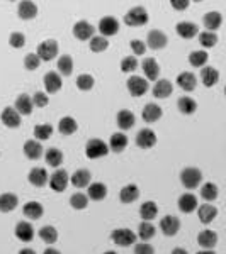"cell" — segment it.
<instances>
[{"mask_svg":"<svg viewBox=\"0 0 226 254\" xmlns=\"http://www.w3.org/2000/svg\"><path fill=\"white\" fill-rule=\"evenodd\" d=\"M180 181L185 188L194 190L201 185L202 181V173L199 168H194V166H189V168H184L180 171Z\"/></svg>","mask_w":226,"mask_h":254,"instance_id":"obj_1","label":"cell"},{"mask_svg":"<svg viewBox=\"0 0 226 254\" xmlns=\"http://www.w3.org/2000/svg\"><path fill=\"white\" fill-rule=\"evenodd\" d=\"M148 19H150V15L145 7H133V9H129L124 15V22L128 24L129 27L145 26V24L148 22Z\"/></svg>","mask_w":226,"mask_h":254,"instance_id":"obj_2","label":"cell"},{"mask_svg":"<svg viewBox=\"0 0 226 254\" xmlns=\"http://www.w3.org/2000/svg\"><path fill=\"white\" fill-rule=\"evenodd\" d=\"M109 153V146L106 144L102 139H90L85 146V156L89 160H97V158H104Z\"/></svg>","mask_w":226,"mask_h":254,"instance_id":"obj_3","label":"cell"},{"mask_svg":"<svg viewBox=\"0 0 226 254\" xmlns=\"http://www.w3.org/2000/svg\"><path fill=\"white\" fill-rule=\"evenodd\" d=\"M38 58L41 61H51L58 56V42L55 39H46L41 44L38 46V51H36Z\"/></svg>","mask_w":226,"mask_h":254,"instance_id":"obj_4","label":"cell"},{"mask_svg":"<svg viewBox=\"0 0 226 254\" xmlns=\"http://www.w3.org/2000/svg\"><path fill=\"white\" fill-rule=\"evenodd\" d=\"M126 86H128V92L131 93V97L140 98L148 92L150 83L148 80H145V78L141 77H131L128 78V82H126Z\"/></svg>","mask_w":226,"mask_h":254,"instance_id":"obj_5","label":"cell"},{"mask_svg":"<svg viewBox=\"0 0 226 254\" xmlns=\"http://www.w3.org/2000/svg\"><path fill=\"white\" fill-rule=\"evenodd\" d=\"M111 239L114 244L121 246V248H129L131 244L136 243V234L129 229H116L111 232Z\"/></svg>","mask_w":226,"mask_h":254,"instance_id":"obj_6","label":"cell"},{"mask_svg":"<svg viewBox=\"0 0 226 254\" xmlns=\"http://www.w3.org/2000/svg\"><path fill=\"white\" fill-rule=\"evenodd\" d=\"M48 181H50V188L53 190V192L61 193V192H65L66 186H68L70 176L65 169H56V171L51 174V178Z\"/></svg>","mask_w":226,"mask_h":254,"instance_id":"obj_7","label":"cell"},{"mask_svg":"<svg viewBox=\"0 0 226 254\" xmlns=\"http://www.w3.org/2000/svg\"><path fill=\"white\" fill-rule=\"evenodd\" d=\"M99 31H101L102 38H109V36H114L119 33V22L116 17L113 15H106L99 21Z\"/></svg>","mask_w":226,"mask_h":254,"instance_id":"obj_8","label":"cell"},{"mask_svg":"<svg viewBox=\"0 0 226 254\" xmlns=\"http://www.w3.org/2000/svg\"><path fill=\"white\" fill-rule=\"evenodd\" d=\"M0 121H2V124L5 127H9V129H15V127L21 126L22 119L14 107H5L2 110V114H0Z\"/></svg>","mask_w":226,"mask_h":254,"instance_id":"obj_9","label":"cell"},{"mask_svg":"<svg viewBox=\"0 0 226 254\" xmlns=\"http://www.w3.org/2000/svg\"><path fill=\"white\" fill-rule=\"evenodd\" d=\"M167 42H169V39H167V34L164 31H158V29H153L150 31L148 36H146V46L152 47V49L158 51V49H164L167 46Z\"/></svg>","mask_w":226,"mask_h":254,"instance_id":"obj_10","label":"cell"},{"mask_svg":"<svg viewBox=\"0 0 226 254\" xmlns=\"http://www.w3.org/2000/svg\"><path fill=\"white\" fill-rule=\"evenodd\" d=\"M94 26L89 24L87 21H77L73 26V36L78 39V41H89V39L94 38Z\"/></svg>","mask_w":226,"mask_h":254,"instance_id":"obj_11","label":"cell"},{"mask_svg":"<svg viewBox=\"0 0 226 254\" xmlns=\"http://www.w3.org/2000/svg\"><path fill=\"white\" fill-rule=\"evenodd\" d=\"M136 146L140 149H150L157 144V134L153 132L152 129H141L140 132L136 134Z\"/></svg>","mask_w":226,"mask_h":254,"instance_id":"obj_12","label":"cell"},{"mask_svg":"<svg viewBox=\"0 0 226 254\" xmlns=\"http://www.w3.org/2000/svg\"><path fill=\"white\" fill-rule=\"evenodd\" d=\"M14 109L19 112V116H29L33 114V109H34V104H33V97H29L27 93H21L17 98H15V104H14Z\"/></svg>","mask_w":226,"mask_h":254,"instance_id":"obj_13","label":"cell"},{"mask_svg":"<svg viewBox=\"0 0 226 254\" xmlns=\"http://www.w3.org/2000/svg\"><path fill=\"white\" fill-rule=\"evenodd\" d=\"M180 229V220L177 219L175 215H165L164 219L160 220V231L165 234V236L172 237L175 236Z\"/></svg>","mask_w":226,"mask_h":254,"instance_id":"obj_14","label":"cell"},{"mask_svg":"<svg viewBox=\"0 0 226 254\" xmlns=\"http://www.w3.org/2000/svg\"><path fill=\"white\" fill-rule=\"evenodd\" d=\"M17 15L22 19V21H31L38 15V5L31 0H24V2H19L17 5Z\"/></svg>","mask_w":226,"mask_h":254,"instance_id":"obj_15","label":"cell"},{"mask_svg":"<svg viewBox=\"0 0 226 254\" xmlns=\"http://www.w3.org/2000/svg\"><path fill=\"white\" fill-rule=\"evenodd\" d=\"M141 116H143V121L145 122L155 124V122H158L162 119V116H164V110H162V107L157 104H146L141 112Z\"/></svg>","mask_w":226,"mask_h":254,"instance_id":"obj_16","label":"cell"},{"mask_svg":"<svg viewBox=\"0 0 226 254\" xmlns=\"http://www.w3.org/2000/svg\"><path fill=\"white\" fill-rule=\"evenodd\" d=\"M202 24H204V27L209 33H216L221 27V24H223V15L216 10H211L202 17Z\"/></svg>","mask_w":226,"mask_h":254,"instance_id":"obj_17","label":"cell"},{"mask_svg":"<svg viewBox=\"0 0 226 254\" xmlns=\"http://www.w3.org/2000/svg\"><path fill=\"white\" fill-rule=\"evenodd\" d=\"M43 82H45L46 92H50V93L59 92V88H61V85H63L61 77H59L56 71H48V73L45 75V78H43Z\"/></svg>","mask_w":226,"mask_h":254,"instance_id":"obj_18","label":"cell"},{"mask_svg":"<svg viewBox=\"0 0 226 254\" xmlns=\"http://www.w3.org/2000/svg\"><path fill=\"white\" fill-rule=\"evenodd\" d=\"M90 180H92V173L89 169L82 168V169H77L70 178V183L77 188H85V186L90 185Z\"/></svg>","mask_w":226,"mask_h":254,"instance_id":"obj_19","label":"cell"},{"mask_svg":"<svg viewBox=\"0 0 226 254\" xmlns=\"http://www.w3.org/2000/svg\"><path fill=\"white\" fill-rule=\"evenodd\" d=\"M177 85L180 86L184 92H192V90L196 88V85H197L196 75L190 73V71H182V73L177 77Z\"/></svg>","mask_w":226,"mask_h":254,"instance_id":"obj_20","label":"cell"},{"mask_svg":"<svg viewBox=\"0 0 226 254\" xmlns=\"http://www.w3.org/2000/svg\"><path fill=\"white\" fill-rule=\"evenodd\" d=\"M14 232H15V237H17L19 241H22V243H29L34 237V229L29 222H17Z\"/></svg>","mask_w":226,"mask_h":254,"instance_id":"obj_21","label":"cell"},{"mask_svg":"<svg viewBox=\"0 0 226 254\" xmlns=\"http://www.w3.org/2000/svg\"><path fill=\"white\" fill-rule=\"evenodd\" d=\"M27 180H29V183L33 186H38V188H41V186H45L48 183V180H50V176H48L46 169L45 168H33L27 174Z\"/></svg>","mask_w":226,"mask_h":254,"instance_id":"obj_22","label":"cell"},{"mask_svg":"<svg viewBox=\"0 0 226 254\" xmlns=\"http://www.w3.org/2000/svg\"><path fill=\"white\" fill-rule=\"evenodd\" d=\"M19 205V198L15 193L5 192L0 195V212L3 213H9L12 210H15V207Z\"/></svg>","mask_w":226,"mask_h":254,"instance_id":"obj_23","label":"cell"},{"mask_svg":"<svg viewBox=\"0 0 226 254\" xmlns=\"http://www.w3.org/2000/svg\"><path fill=\"white\" fill-rule=\"evenodd\" d=\"M116 122H117L119 129L128 130V129H131V127H133L134 124H136V117H134V114L131 112V110L122 109V110H119V112H117Z\"/></svg>","mask_w":226,"mask_h":254,"instance_id":"obj_24","label":"cell"},{"mask_svg":"<svg viewBox=\"0 0 226 254\" xmlns=\"http://www.w3.org/2000/svg\"><path fill=\"white\" fill-rule=\"evenodd\" d=\"M24 154H26L27 160H39L43 156V146L36 139H29L24 144Z\"/></svg>","mask_w":226,"mask_h":254,"instance_id":"obj_25","label":"cell"},{"mask_svg":"<svg viewBox=\"0 0 226 254\" xmlns=\"http://www.w3.org/2000/svg\"><path fill=\"white\" fill-rule=\"evenodd\" d=\"M201 82L204 86H214L220 82V71L213 66H202L201 70Z\"/></svg>","mask_w":226,"mask_h":254,"instance_id":"obj_26","label":"cell"},{"mask_svg":"<svg viewBox=\"0 0 226 254\" xmlns=\"http://www.w3.org/2000/svg\"><path fill=\"white\" fill-rule=\"evenodd\" d=\"M196 210H197V217H199L202 224H211L218 215V209L211 204H204L201 207H197Z\"/></svg>","mask_w":226,"mask_h":254,"instance_id":"obj_27","label":"cell"},{"mask_svg":"<svg viewBox=\"0 0 226 254\" xmlns=\"http://www.w3.org/2000/svg\"><path fill=\"white\" fill-rule=\"evenodd\" d=\"M143 71H145L146 78L152 82H157L158 77H160V65L155 58H146L143 61Z\"/></svg>","mask_w":226,"mask_h":254,"instance_id":"obj_28","label":"cell"},{"mask_svg":"<svg viewBox=\"0 0 226 254\" xmlns=\"http://www.w3.org/2000/svg\"><path fill=\"white\" fill-rule=\"evenodd\" d=\"M175 31H177V34L180 36V38H184V39H192V38H196L197 34H199V27L196 26L194 22H178L177 26H175Z\"/></svg>","mask_w":226,"mask_h":254,"instance_id":"obj_29","label":"cell"},{"mask_svg":"<svg viewBox=\"0 0 226 254\" xmlns=\"http://www.w3.org/2000/svg\"><path fill=\"white\" fill-rule=\"evenodd\" d=\"M197 209V198L192 193H184L178 198V210L182 213H190Z\"/></svg>","mask_w":226,"mask_h":254,"instance_id":"obj_30","label":"cell"},{"mask_svg":"<svg viewBox=\"0 0 226 254\" xmlns=\"http://www.w3.org/2000/svg\"><path fill=\"white\" fill-rule=\"evenodd\" d=\"M173 92V85L169 80H158L153 85V97L155 98H169Z\"/></svg>","mask_w":226,"mask_h":254,"instance_id":"obj_31","label":"cell"},{"mask_svg":"<svg viewBox=\"0 0 226 254\" xmlns=\"http://www.w3.org/2000/svg\"><path fill=\"white\" fill-rule=\"evenodd\" d=\"M109 151H113V153H122V151L126 149V146H128V137L124 136L122 132H116V134H113L109 139Z\"/></svg>","mask_w":226,"mask_h":254,"instance_id":"obj_32","label":"cell"},{"mask_svg":"<svg viewBox=\"0 0 226 254\" xmlns=\"http://www.w3.org/2000/svg\"><path fill=\"white\" fill-rule=\"evenodd\" d=\"M197 243H199L201 248H204V249H213L214 246L218 244V234L214 231L206 229V231L199 232V236H197Z\"/></svg>","mask_w":226,"mask_h":254,"instance_id":"obj_33","label":"cell"},{"mask_svg":"<svg viewBox=\"0 0 226 254\" xmlns=\"http://www.w3.org/2000/svg\"><path fill=\"white\" fill-rule=\"evenodd\" d=\"M56 68H58L59 77H70V75L73 73V58H71L70 54L59 56L58 63H56Z\"/></svg>","mask_w":226,"mask_h":254,"instance_id":"obj_34","label":"cell"},{"mask_svg":"<svg viewBox=\"0 0 226 254\" xmlns=\"http://www.w3.org/2000/svg\"><path fill=\"white\" fill-rule=\"evenodd\" d=\"M22 212H24V215H26L27 219L38 220V219H41V217H43L45 209H43V205L39 204V202H29V204L24 205Z\"/></svg>","mask_w":226,"mask_h":254,"instance_id":"obj_35","label":"cell"},{"mask_svg":"<svg viewBox=\"0 0 226 254\" xmlns=\"http://www.w3.org/2000/svg\"><path fill=\"white\" fill-rule=\"evenodd\" d=\"M119 198H121L122 204H133L140 198V188L136 185H126L119 193Z\"/></svg>","mask_w":226,"mask_h":254,"instance_id":"obj_36","label":"cell"},{"mask_svg":"<svg viewBox=\"0 0 226 254\" xmlns=\"http://www.w3.org/2000/svg\"><path fill=\"white\" fill-rule=\"evenodd\" d=\"M87 188H89V195L87 197H89L90 200L101 202L107 197V186L104 183H101V181L90 183V186H87Z\"/></svg>","mask_w":226,"mask_h":254,"instance_id":"obj_37","label":"cell"},{"mask_svg":"<svg viewBox=\"0 0 226 254\" xmlns=\"http://www.w3.org/2000/svg\"><path fill=\"white\" fill-rule=\"evenodd\" d=\"M77 129H78V124H77V121H75L73 117H63V119H59V122H58V130L63 134V136H71V134H75L77 132Z\"/></svg>","mask_w":226,"mask_h":254,"instance_id":"obj_38","label":"cell"},{"mask_svg":"<svg viewBox=\"0 0 226 254\" xmlns=\"http://www.w3.org/2000/svg\"><path fill=\"white\" fill-rule=\"evenodd\" d=\"M177 107L182 114L190 116V114H194L197 110V102L192 97H189V95H184V97H180L177 100Z\"/></svg>","mask_w":226,"mask_h":254,"instance_id":"obj_39","label":"cell"},{"mask_svg":"<svg viewBox=\"0 0 226 254\" xmlns=\"http://www.w3.org/2000/svg\"><path fill=\"white\" fill-rule=\"evenodd\" d=\"M140 215L143 222H152L158 215V207L155 202H145L140 207Z\"/></svg>","mask_w":226,"mask_h":254,"instance_id":"obj_40","label":"cell"},{"mask_svg":"<svg viewBox=\"0 0 226 254\" xmlns=\"http://www.w3.org/2000/svg\"><path fill=\"white\" fill-rule=\"evenodd\" d=\"M38 236H39V239L46 244H55L58 241V231L53 227V225H45V227H41L38 232Z\"/></svg>","mask_w":226,"mask_h":254,"instance_id":"obj_41","label":"cell"},{"mask_svg":"<svg viewBox=\"0 0 226 254\" xmlns=\"http://www.w3.org/2000/svg\"><path fill=\"white\" fill-rule=\"evenodd\" d=\"M155 234H157V229H155L152 222H141V224L138 225V237H140L143 243H146V241L155 237Z\"/></svg>","mask_w":226,"mask_h":254,"instance_id":"obj_42","label":"cell"},{"mask_svg":"<svg viewBox=\"0 0 226 254\" xmlns=\"http://www.w3.org/2000/svg\"><path fill=\"white\" fill-rule=\"evenodd\" d=\"M45 160H46V165H50L51 168H58L63 163V153L56 148H51L45 153Z\"/></svg>","mask_w":226,"mask_h":254,"instance_id":"obj_43","label":"cell"},{"mask_svg":"<svg viewBox=\"0 0 226 254\" xmlns=\"http://www.w3.org/2000/svg\"><path fill=\"white\" fill-rule=\"evenodd\" d=\"M218 195H220V190H218V185H214V183H204L201 186V197L204 198L206 202H213V200H216Z\"/></svg>","mask_w":226,"mask_h":254,"instance_id":"obj_44","label":"cell"},{"mask_svg":"<svg viewBox=\"0 0 226 254\" xmlns=\"http://www.w3.org/2000/svg\"><path fill=\"white\" fill-rule=\"evenodd\" d=\"M208 53L206 51H192V53L189 54V63L194 66V68H202V66L208 63Z\"/></svg>","mask_w":226,"mask_h":254,"instance_id":"obj_45","label":"cell"},{"mask_svg":"<svg viewBox=\"0 0 226 254\" xmlns=\"http://www.w3.org/2000/svg\"><path fill=\"white\" fill-rule=\"evenodd\" d=\"M95 85V80L92 75L89 73H82L77 77V86L82 90V92H89V90H92Z\"/></svg>","mask_w":226,"mask_h":254,"instance_id":"obj_46","label":"cell"},{"mask_svg":"<svg viewBox=\"0 0 226 254\" xmlns=\"http://www.w3.org/2000/svg\"><path fill=\"white\" fill-rule=\"evenodd\" d=\"M70 205L73 207L75 210H83L87 209V205H89V197L85 195V193H73V195L70 197Z\"/></svg>","mask_w":226,"mask_h":254,"instance_id":"obj_47","label":"cell"},{"mask_svg":"<svg viewBox=\"0 0 226 254\" xmlns=\"http://www.w3.org/2000/svg\"><path fill=\"white\" fill-rule=\"evenodd\" d=\"M53 134V127L50 124H39L34 127V137L36 141H46V139L51 137Z\"/></svg>","mask_w":226,"mask_h":254,"instance_id":"obj_48","label":"cell"},{"mask_svg":"<svg viewBox=\"0 0 226 254\" xmlns=\"http://www.w3.org/2000/svg\"><path fill=\"white\" fill-rule=\"evenodd\" d=\"M107 47H109V41L102 36H94L90 39V51H94V53H102Z\"/></svg>","mask_w":226,"mask_h":254,"instance_id":"obj_49","label":"cell"},{"mask_svg":"<svg viewBox=\"0 0 226 254\" xmlns=\"http://www.w3.org/2000/svg\"><path fill=\"white\" fill-rule=\"evenodd\" d=\"M199 42L202 47H213L218 44V34L216 33H209V31H204V33H199Z\"/></svg>","mask_w":226,"mask_h":254,"instance_id":"obj_50","label":"cell"},{"mask_svg":"<svg viewBox=\"0 0 226 254\" xmlns=\"http://www.w3.org/2000/svg\"><path fill=\"white\" fill-rule=\"evenodd\" d=\"M138 68V59L136 56H126L121 59V71L122 73H131V71H134Z\"/></svg>","mask_w":226,"mask_h":254,"instance_id":"obj_51","label":"cell"},{"mask_svg":"<svg viewBox=\"0 0 226 254\" xmlns=\"http://www.w3.org/2000/svg\"><path fill=\"white\" fill-rule=\"evenodd\" d=\"M24 66H26V70L34 71L41 66V59L38 58L36 53H29V54H26V58H24Z\"/></svg>","mask_w":226,"mask_h":254,"instance_id":"obj_52","label":"cell"},{"mask_svg":"<svg viewBox=\"0 0 226 254\" xmlns=\"http://www.w3.org/2000/svg\"><path fill=\"white\" fill-rule=\"evenodd\" d=\"M9 44L12 47H15V49L24 47V46H26V36H24L22 33H17V31H15V33H12L9 36Z\"/></svg>","mask_w":226,"mask_h":254,"instance_id":"obj_53","label":"cell"},{"mask_svg":"<svg viewBox=\"0 0 226 254\" xmlns=\"http://www.w3.org/2000/svg\"><path fill=\"white\" fill-rule=\"evenodd\" d=\"M129 46H131V51L134 53V56H141V54H145V51H146V44L143 41H138V39L131 41Z\"/></svg>","mask_w":226,"mask_h":254,"instance_id":"obj_54","label":"cell"},{"mask_svg":"<svg viewBox=\"0 0 226 254\" xmlns=\"http://www.w3.org/2000/svg\"><path fill=\"white\" fill-rule=\"evenodd\" d=\"M33 104H34V107H39V109L46 107L48 105V95L45 92H36L34 97H33Z\"/></svg>","mask_w":226,"mask_h":254,"instance_id":"obj_55","label":"cell"},{"mask_svg":"<svg viewBox=\"0 0 226 254\" xmlns=\"http://www.w3.org/2000/svg\"><path fill=\"white\" fill-rule=\"evenodd\" d=\"M134 254H155V248L148 243H140L134 246Z\"/></svg>","mask_w":226,"mask_h":254,"instance_id":"obj_56","label":"cell"},{"mask_svg":"<svg viewBox=\"0 0 226 254\" xmlns=\"http://www.w3.org/2000/svg\"><path fill=\"white\" fill-rule=\"evenodd\" d=\"M170 5H172L175 10H185L189 7V0H172Z\"/></svg>","mask_w":226,"mask_h":254,"instance_id":"obj_57","label":"cell"},{"mask_svg":"<svg viewBox=\"0 0 226 254\" xmlns=\"http://www.w3.org/2000/svg\"><path fill=\"white\" fill-rule=\"evenodd\" d=\"M172 254H187V251H185L184 248H175L172 249Z\"/></svg>","mask_w":226,"mask_h":254,"instance_id":"obj_58","label":"cell"},{"mask_svg":"<svg viewBox=\"0 0 226 254\" xmlns=\"http://www.w3.org/2000/svg\"><path fill=\"white\" fill-rule=\"evenodd\" d=\"M43 254H59V251H58V249H55V248H48Z\"/></svg>","mask_w":226,"mask_h":254,"instance_id":"obj_59","label":"cell"},{"mask_svg":"<svg viewBox=\"0 0 226 254\" xmlns=\"http://www.w3.org/2000/svg\"><path fill=\"white\" fill-rule=\"evenodd\" d=\"M19 254H36V251H33V249H29V248H26V249H21Z\"/></svg>","mask_w":226,"mask_h":254,"instance_id":"obj_60","label":"cell"},{"mask_svg":"<svg viewBox=\"0 0 226 254\" xmlns=\"http://www.w3.org/2000/svg\"><path fill=\"white\" fill-rule=\"evenodd\" d=\"M197 254H216V253L211 251V249H204V251H199Z\"/></svg>","mask_w":226,"mask_h":254,"instance_id":"obj_61","label":"cell"},{"mask_svg":"<svg viewBox=\"0 0 226 254\" xmlns=\"http://www.w3.org/2000/svg\"><path fill=\"white\" fill-rule=\"evenodd\" d=\"M104 254H116V253H114V251H107V253H104Z\"/></svg>","mask_w":226,"mask_h":254,"instance_id":"obj_62","label":"cell"}]
</instances>
